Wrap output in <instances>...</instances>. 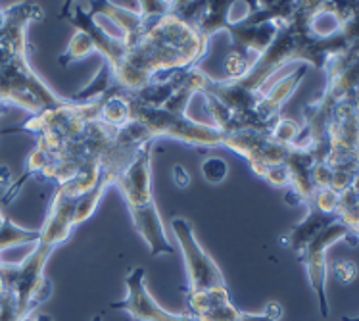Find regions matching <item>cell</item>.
<instances>
[{"instance_id":"2","label":"cell","mask_w":359,"mask_h":321,"mask_svg":"<svg viewBox=\"0 0 359 321\" xmlns=\"http://www.w3.org/2000/svg\"><path fill=\"white\" fill-rule=\"evenodd\" d=\"M129 103H131V122L144 127L154 140L168 137V139L181 140L184 145L191 146H210V148L223 146L225 133L215 129L212 125L192 122L191 117L184 116V112H171L161 106L160 108L144 106V104L135 103L131 98H129Z\"/></svg>"},{"instance_id":"15","label":"cell","mask_w":359,"mask_h":321,"mask_svg":"<svg viewBox=\"0 0 359 321\" xmlns=\"http://www.w3.org/2000/svg\"><path fill=\"white\" fill-rule=\"evenodd\" d=\"M4 221H6V216L2 214V210H0V227L4 225Z\"/></svg>"},{"instance_id":"9","label":"cell","mask_w":359,"mask_h":321,"mask_svg":"<svg viewBox=\"0 0 359 321\" xmlns=\"http://www.w3.org/2000/svg\"><path fill=\"white\" fill-rule=\"evenodd\" d=\"M302 131V125L298 122H294V119H288V117H279V122L271 127V137L279 145L283 146H294L296 139L300 137Z\"/></svg>"},{"instance_id":"1","label":"cell","mask_w":359,"mask_h":321,"mask_svg":"<svg viewBox=\"0 0 359 321\" xmlns=\"http://www.w3.org/2000/svg\"><path fill=\"white\" fill-rule=\"evenodd\" d=\"M52 247L39 241L20 263H0L4 287L14 294L18 314L22 320L29 317L43 302L50 299L52 285L44 277V266L52 254Z\"/></svg>"},{"instance_id":"6","label":"cell","mask_w":359,"mask_h":321,"mask_svg":"<svg viewBox=\"0 0 359 321\" xmlns=\"http://www.w3.org/2000/svg\"><path fill=\"white\" fill-rule=\"evenodd\" d=\"M77 200L79 198L72 197V195H67L56 187L50 206H48V212H46V219L41 227V239L39 241L56 249L72 237L74 229L77 227V223H75Z\"/></svg>"},{"instance_id":"12","label":"cell","mask_w":359,"mask_h":321,"mask_svg":"<svg viewBox=\"0 0 359 321\" xmlns=\"http://www.w3.org/2000/svg\"><path fill=\"white\" fill-rule=\"evenodd\" d=\"M332 275L340 281V283H352L353 279L358 277V266L350 260H340L332 266Z\"/></svg>"},{"instance_id":"14","label":"cell","mask_w":359,"mask_h":321,"mask_svg":"<svg viewBox=\"0 0 359 321\" xmlns=\"http://www.w3.org/2000/svg\"><path fill=\"white\" fill-rule=\"evenodd\" d=\"M10 181V169L6 166H0V185H8Z\"/></svg>"},{"instance_id":"5","label":"cell","mask_w":359,"mask_h":321,"mask_svg":"<svg viewBox=\"0 0 359 321\" xmlns=\"http://www.w3.org/2000/svg\"><path fill=\"white\" fill-rule=\"evenodd\" d=\"M125 299L111 302V310H121L131 321H198L191 314H171L158 304L147 287L144 268H135L125 279Z\"/></svg>"},{"instance_id":"18","label":"cell","mask_w":359,"mask_h":321,"mask_svg":"<svg viewBox=\"0 0 359 321\" xmlns=\"http://www.w3.org/2000/svg\"><path fill=\"white\" fill-rule=\"evenodd\" d=\"M353 237H355V239L359 241V229H358V231H353Z\"/></svg>"},{"instance_id":"7","label":"cell","mask_w":359,"mask_h":321,"mask_svg":"<svg viewBox=\"0 0 359 321\" xmlns=\"http://www.w3.org/2000/svg\"><path fill=\"white\" fill-rule=\"evenodd\" d=\"M337 219V216H327V214L317 212L316 208H309L308 216L286 233L285 244L290 250H294L296 254H300L302 250L306 249L325 227H329Z\"/></svg>"},{"instance_id":"3","label":"cell","mask_w":359,"mask_h":321,"mask_svg":"<svg viewBox=\"0 0 359 321\" xmlns=\"http://www.w3.org/2000/svg\"><path fill=\"white\" fill-rule=\"evenodd\" d=\"M171 231L175 235L181 254H183L184 270H187V279H189L187 292H202L227 287L223 271L219 270V266L212 256L202 249V244L194 235V229L187 219H171Z\"/></svg>"},{"instance_id":"11","label":"cell","mask_w":359,"mask_h":321,"mask_svg":"<svg viewBox=\"0 0 359 321\" xmlns=\"http://www.w3.org/2000/svg\"><path fill=\"white\" fill-rule=\"evenodd\" d=\"M229 173V164L219 156H210L202 162V176L208 183L212 185H219L221 181H225V177Z\"/></svg>"},{"instance_id":"4","label":"cell","mask_w":359,"mask_h":321,"mask_svg":"<svg viewBox=\"0 0 359 321\" xmlns=\"http://www.w3.org/2000/svg\"><path fill=\"white\" fill-rule=\"evenodd\" d=\"M340 241H348L350 244H355L358 239L353 237L350 227L344 225L340 219H337L329 227H325L321 233L317 235L316 239L298 254V260L304 263L306 273H308L309 285L316 292L317 302H319V312H321L323 317H329V299H327L329 266H327V250Z\"/></svg>"},{"instance_id":"13","label":"cell","mask_w":359,"mask_h":321,"mask_svg":"<svg viewBox=\"0 0 359 321\" xmlns=\"http://www.w3.org/2000/svg\"><path fill=\"white\" fill-rule=\"evenodd\" d=\"M171 176H173V183H175L179 189H187L191 185V173L184 169V166H173L171 169Z\"/></svg>"},{"instance_id":"17","label":"cell","mask_w":359,"mask_h":321,"mask_svg":"<svg viewBox=\"0 0 359 321\" xmlns=\"http://www.w3.org/2000/svg\"><path fill=\"white\" fill-rule=\"evenodd\" d=\"M93 321H102V315H95V317H93Z\"/></svg>"},{"instance_id":"10","label":"cell","mask_w":359,"mask_h":321,"mask_svg":"<svg viewBox=\"0 0 359 321\" xmlns=\"http://www.w3.org/2000/svg\"><path fill=\"white\" fill-rule=\"evenodd\" d=\"M340 195L334 189H317L316 195L309 200L308 208H316L317 212L327 216H337Z\"/></svg>"},{"instance_id":"8","label":"cell","mask_w":359,"mask_h":321,"mask_svg":"<svg viewBox=\"0 0 359 321\" xmlns=\"http://www.w3.org/2000/svg\"><path fill=\"white\" fill-rule=\"evenodd\" d=\"M93 52H95L93 41H90L85 33L77 31L74 39L67 44L66 52L60 56V64H62V66H67V64H72V62L87 58L88 54H93Z\"/></svg>"},{"instance_id":"16","label":"cell","mask_w":359,"mask_h":321,"mask_svg":"<svg viewBox=\"0 0 359 321\" xmlns=\"http://www.w3.org/2000/svg\"><path fill=\"white\" fill-rule=\"evenodd\" d=\"M342 321H359V315H355V317H344Z\"/></svg>"}]
</instances>
